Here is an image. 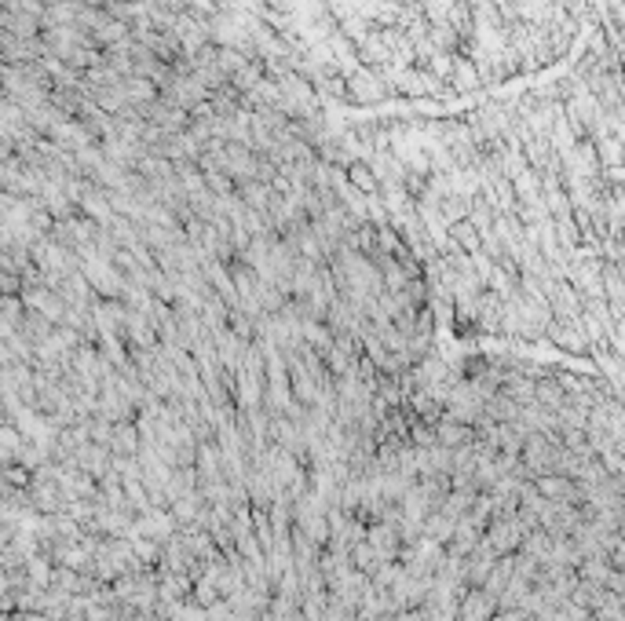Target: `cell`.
<instances>
[{"label":"cell","mask_w":625,"mask_h":621,"mask_svg":"<svg viewBox=\"0 0 625 621\" xmlns=\"http://www.w3.org/2000/svg\"><path fill=\"white\" fill-rule=\"evenodd\" d=\"M516 541H519V523H516V519H501V523L490 530L487 545H490L494 552H505V548H512Z\"/></svg>","instance_id":"cell-1"},{"label":"cell","mask_w":625,"mask_h":621,"mask_svg":"<svg viewBox=\"0 0 625 621\" xmlns=\"http://www.w3.org/2000/svg\"><path fill=\"white\" fill-rule=\"evenodd\" d=\"M465 438H468L465 424H457V420H442L439 424V443L442 446H457V443H465Z\"/></svg>","instance_id":"cell-2"},{"label":"cell","mask_w":625,"mask_h":621,"mask_svg":"<svg viewBox=\"0 0 625 621\" xmlns=\"http://www.w3.org/2000/svg\"><path fill=\"white\" fill-rule=\"evenodd\" d=\"M369 541L377 545L380 555H391V552H395V534H388V530H373V534H369Z\"/></svg>","instance_id":"cell-3"},{"label":"cell","mask_w":625,"mask_h":621,"mask_svg":"<svg viewBox=\"0 0 625 621\" xmlns=\"http://www.w3.org/2000/svg\"><path fill=\"white\" fill-rule=\"evenodd\" d=\"M541 490H545L548 497H563V494L570 497V483H563V479H545Z\"/></svg>","instance_id":"cell-4"}]
</instances>
